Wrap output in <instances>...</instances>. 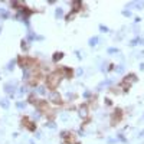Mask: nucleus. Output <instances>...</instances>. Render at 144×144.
<instances>
[{"label": "nucleus", "instance_id": "obj_1", "mask_svg": "<svg viewBox=\"0 0 144 144\" xmlns=\"http://www.w3.org/2000/svg\"><path fill=\"white\" fill-rule=\"evenodd\" d=\"M62 78H63V76H62V74H61V71H53V72H50V74L46 76V85L49 86V89L55 91V89L59 86Z\"/></svg>", "mask_w": 144, "mask_h": 144}, {"label": "nucleus", "instance_id": "obj_2", "mask_svg": "<svg viewBox=\"0 0 144 144\" xmlns=\"http://www.w3.org/2000/svg\"><path fill=\"white\" fill-rule=\"evenodd\" d=\"M49 101L55 105H61L62 104V97L58 91H50L49 92Z\"/></svg>", "mask_w": 144, "mask_h": 144}, {"label": "nucleus", "instance_id": "obj_3", "mask_svg": "<svg viewBox=\"0 0 144 144\" xmlns=\"http://www.w3.org/2000/svg\"><path fill=\"white\" fill-rule=\"evenodd\" d=\"M4 92L9 94L10 98H13L16 94V85L14 84H4Z\"/></svg>", "mask_w": 144, "mask_h": 144}, {"label": "nucleus", "instance_id": "obj_4", "mask_svg": "<svg viewBox=\"0 0 144 144\" xmlns=\"http://www.w3.org/2000/svg\"><path fill=\"white\" fill-rule=\"evenodd\" d=\"M121 117H122V111L121 110H115L112 112V115H111V124L115 125L117 122H120L121 121Z\"/></svg>", "mask_w": 144, "mask_h": 144}, {"label": "nucleus", "instance_id": "obj_5", "mask_svg": "<svg viewBox=\"0 0 144 144\" xmlns=\"http://www.w3.org/2000/svg\"><path fill=\"white\" fill-rule=\"evenodd\" d=\"M22 124L25 125V127H26L29 131H35V130H36V125H35V122H33V121H30L29 118H23V120H22Z\"/></svg>", "mask_w": 144, "mask_h": 144}, {"label": "nucleus", "instance_id": "obj_6", "mask_svg": "<svg viewBox=\"0 0 144 144\" xmlns=\"http://www.w3.org/2000/svg\"><path fill=\"white\" fill-rule=\"evenodd\" d=\"M122 82L131 86V84H133V82H137V75H134V74H128V75H125V78L122 79Z\"/></svg>", "mask_w": 144, "mask_h": 144}, {"label": "nucleus", "instance_id": "obj_7", "mask_svg": "<svg viewBox=\"0 0 144 144\" xmlns=\"http://www.w3.org/2000/svg\"><path fill=\"white\" fill-rule=\"evenodd\" d=\"M61 74H62L63 78H72L74 72H72V69L68 68V66H62V68H61Z\"/></svg>", "mask_w": 144, "mask_h": 144}, {"label": "nucleus", "instance_id": "obj_8", "mask_svg": "<svg viewBox=\"0 0 144 144\" xmlns=\"http://www.w3.org/2000/svg\"><path fill=\"white\" fill-rule=\"evenodd\" d=\"M98 42H99L98 36H92V38H89V40H88V45L91 46V48H94V46H97V45H98Z\"/></svg>", "mask_w": 144, "mask_h": 144}, {"label": "nucleus", "instance_id": "obj_9", "mask_svg": "<svg viewBox=\"0 0 144 144\" xmlns=\"http://www.w3.org/2000/svg\"><path fill=\"white\" fill-rule=\"evenodd\" d=\"M62 58H63V52H55V53H53V56H52V61L53 62H59Z\"/></svg>", "mask_w": 144, "mask_h": 144}, {"label": "nucleus", "instance_id": "obj_10", "mask_svg": "<svg viewBox=\"0 0 144 144\" xmlns=\"http://www.w3.org/2000/svg\"><path fill=\"white\" fill-rule=\"evenodd\" d=\"M78 111H79V115H81V117H86V115H88V107H86V105H81V107L78 108Z\"/></svg>", "mask_w": 144, "mask_h": 144}, {"label": "nucleus", "instance_id": "obj_11", "mask_svg": "<svg viewBox=\"0 0 144 144\" xmlns=\"http://www.w3.org/2000/svg\"><path fill=\"white\" fill-rule=\"evenodd\" d=\"M62 16H63V9H62V7H56V10H55V17H56V19H61Z\"/></svg>", "mask_w": 144, "mask_h": 144}, {"label": "nucleus", "instance_id": "obj_12", "mask_svg": "<svg viewBox=\"0 0 144 144\" xmlns=\"http://www.w3.org/2000/svg\"><path fill=\"white\" fill-rule=\"evenodd\" d=\"M72 4H74V12H75V13L81 10V6H82V3H81V2H74Z\"/></svg>", "mask_w": 144, "mask_h": 144}, {"label": "nucleus", "instance_id": "obj_13", "mask_svg": "<svg viewBox=\"0 0 144 144\" xmlns=\"http://www.w3.org/2000/svg\"><path fill=\"white\" fill-rule=\"evenodd\" d=\"M138 43H143V39H141V38H135V39H133V40L130 42V46H135V45H138Z\"/></svg>", "mask_w": 144, "mask_h": 144}, {"label": "nucleus", "instance_id": "obj_14", "mask_svg": "<svg viewBox=\"0 0 144 144\" xmlns=\"http://www.w3.org/2000/svg\"><path fill=\"white\" fill-rule=\"evenodd\" d=\"M9 105H10V104H9V99H6V98L0 101V107H3L4 110H7V108H9Z\"/></svg>", "mask_w": 144, "mask_h": 144}, {"label": "nucleus", "instance_id": "obj_15", "mask_svg": "<svg viewBox=\"0 0 144 144\" xmlns=\"http://www.w3.org/2000/svg\"><path fill=\"white\" fill-rule=\"evenodd\" d=\"M133 6H135L137 7V10H141L143 7H144V2H134V3H131Z\"/></svg>", "mask_w": 144, "mask_h": 144}, {"label": "nucleus", "instance_id": "obj_16", "mask_svg": "<svg viewBox=\"0 0 144 144\" xmlns=\"http://www.w3.org/2000/svg\"><path fill=\"white\" fill-rule=\"evenodd\" d=\"M45 125H46L48 128H52V130H55V128H56V124L53 122V121H48V122H46Z\"/></svg>", "mask_w": 144, "mask_h": 144}, {"label": "nucleus", "instance_id": "obj_17", "mask_svg": "<svg viewBox=\"0 0 144 144\" xmlns=\"http://www.w3.org/2000/svg\"><path fill=\"white\" fill-rule=\"evenodd\" d=\"M38 92H39L40 95H45V94H46V88H45V86H39V88H38Z\"/></svg>", "mask_w": 144, "mask_h": 144}, {"label": "nucleus", "instance_id": "obj_18", "mask_svg": "<svg viewBox=\"0 0 144 144\" xmlns=\"http://www.w3.org/2000/svg\"><path fill=\"white\" fill-rule=\"evenodd\" d=\"M14 63H16V61H14V59H13V61H10V62H9V65H7V69H9V71H13V68H14L13 65H14Z\"/></svg>", "mask_w": 144, "mask_h": 144}, {"label": "nucleus", "instance_id": "obj_19", "mask_svg": "<svg viewBox=\"0 0 144 144\" xmlns=\"http://www.w3.org/2000/svg\"><path fill=\"white\" fill-rule=\"evenodd\" d=\"M69 134H71V133H68V131H62V133H61V137H62L63 140H66V138H69Z\"/></svg>", "mask_w": 144, "mask_h": 144}, {"label": "nucleus", "instance_id": "obj_20", "mask_svg": "<svg viewBox=\"0 0 144 144\" xmlns=\"http://www.w3.org/2000/svg\"><path fill=\"white\" fill-rule=\"evenodd\" d=\"M74 17H75V12H72V10H71V13L65 17V19H66V20H71V19H74Z\"/></svg>", "mask_w": 144, "mask_h": 144}, {"label": "nucleus", "instance_id": "obj_21", "mask_svg": "<svg viewBox=\"0 0 144 144\" xmlns=\"http://www.w3.org/2000/svg\"><path fill=\"white\" fill-rule=\"evenodd\" d=\"M131 10H122V16H125V17H131Z\"/></svg>", "mask_w": 144, "mask_h": 144}, {"label": "nucleus", "instance_id": "obj_22", "mask_svg": "<svg viewBox=\"0 0 144 144\" xmlns=\"http://www.w3.org/2000/svg\"><path fill=\"white\" fill-rule=\"evenodd\" d=\"M99 30H101V32H104V33H107V32H110V29H108L107 26H104V25H99Z\"/></svg>", "mask_w": 144, "mask_h": 144}, {"label": "nucleus", "instance_id": "obj_23", "mask_svg": "<svg viewBox=\"0 0 144 144\" xmlns=\"http://www.w3.org/2000/svg\"><path fill=\"white\" fill-rule=\"evenodd\" d=\"M115 71L118 72V74H122V72H124V66H122V65H118V66L115 68Z\"/></svg>", "mask_w": 144, "mask_h": 144}, {"label": "nucleus", "instance_id": "obj_24", "mask_svg": "<svg viewBox=\"0 0 144 144\" xmlns=\"http://www.w3.org/2000/svg\"><path fill=\"white\" fill-rule=\"evenodd\" d=\"M16 105H17V108H19V110H23V108L26 107V102H17Z\"/></svg>", "mask_w": 144, "mask_h": 144}, {"label": "nucleus", "instance_id": "obj_25", "mask_svg": "<svg viewBox=\"0 0 144 144\" xmlns=\"http://www.w3.org/2000/svg\"><path fill=\"white\" fill-rule=\"evenodd\" d=\"M117 52H118L117 48H110V49H108V53H117Z\"/></svg>", "mask_w": 144, "mask_h": 144}, {"label": "nucleus", "instance_id": "obj_26", "mask_svg": "<svg viewBox=\"0 0 144 144\" xmlns=\"http://www.w3.org/2000/svg\"><path fill=\"white\" fill-rule=\"evenodd\" d=\"M20 43H22V49H23V50H26V49H27V45H26V40L23 39V40H22Z\"/></svg>", "mask_w": 144, "mask_h": 144}, {"label": "nucleus", "instance_id": "obj_27", "mask_svg": "<svg viewBox=\"0 0 144 144\" xmlns=\"http://www.w3.org/2000/svg\"><path fill=\"white\" fill-rule=\"evenodd\" d=\"M39 112H40V111H36V114L33 115V120H39V118H40V114H39Z\"/></svg>", "mask_w": 144, "mask_h": 144}, {"label": "nucleus", "instance_id": "obj_28", "mask_svg": "<svg viewBox=\"0 0 144 144\" xmlns=\"http://www.w3.org/2000/svg\"><path fill=\"white\" fill-rule=\"evenodd\" d=\"M89 97H91V92H89V91H85V92H84V98H89Z\"/></svg>", "mask_w": 144, "mask_h": 144}, {"label": "nucleus", "instance_id": "obj_29", "mask_svg": "<svg viewBox=\"0 0 144 144\" xmlns=\"http://www.w3.org/2000/svg\"><path fill=\"white\" fill-rule=\"evenodd\" d=\"M2 16H3V19H7V17H9V13H7V12H3Z\"/></svg>", "mask_w": 144, "mask_h": 144}, {"label": "nucleus", "instance_id": "obj_30", "mask_svg": "<svg viewBox=\"0 0 144 144\" xmlns=\"http://www.w3.org/2000/svg\"><path fill=\"white\" fill-rule=\"evenodd\" d=\"M68 98H69V99H71V98L74 99V98H75V94H71V92H68Z\"/></svg>", "mask_w": 144, "mask_h": 144}, {"label": "nucleus", "instance_id": "obj_31", "mask_svg": "<svg viewBox=\"0 0 144 144\" xmlns=\"http://www.w3.org/2000/svg\"><path fill=\"white\" fill-rule=\"evenodd\" d=\"M118 138H120V140H121V141H124V143H125V141H127V140H125V138H124V137H122V134H118Z\"/></svg>", "mask_w": 144, "mask_h": 144}, {"label": "nucleus", "instance_id": "obj_32", "mask_svg": "<svg viewBox=\"0 0 144 144\" xmlns=\"http://www.w3.org/2000/svg\"><path fill=\"white\" fill-rule=\"evenodd\" d=\"M105 104H107V105H111L112 101H111V99H105Z\"/></svg>", "mask_w": 144, "mask_h": 144}, {"label": "nucleus", "instance_id": "obj_33", "mask_svg": "<svg viewBox=\"0 0 144 144\" xmlns=\"http://www.w3.org/2000/svg\"><path fill=\"white\" fill-rule=\"evenodd\" d=\"M140 69H141V71H144V63H141V65H140Z\"/></svg>", "mask_w": 144, "mask_h": 144}, {"label": "nucleus", "instance_id": "obj_34", "mask_svg": "<svg viewBox=\"0 0 144 144\" xmlns=\"http://www.w3.org/2000/svg\"><path fill=\"white\" fill-rule=\"evenodd\" d=\"M140 137H144V130H143V131L140 133Z\"/></svg>", "mask_w": 144, "mask_h": 144}, {"label": "nucleus", "instance_id": "obj_35", "mask_svg": "<svg viewBox=\"0 0 144 144\" xmlns=\"http://www.w3.org/2000/svg\"><path fill=\"white\" fill-rule=\"evenodd\" d=\"M0 32H2V26H0Z\"/></svg>", "mask_w": 144, "mask_h": 144}, {"label": "nucleus", "instance_id": "obj_36", "mask_svg": "<svg viewBox=\"0 0 144 144\" xmlns=\"http://www.w3.org/2000/svg\"><path fill=\"white\" fill-rule=\"evenodd\" d=\"M143 118H144V117H143Z\"/></svg>", "mask_w": 144, "mask_h": 144}]
</instances>
